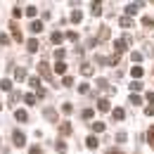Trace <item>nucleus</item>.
Returning <instances> with one entry per match:
<instances>
[{"mask_svg": "<svg viewBox=\"0 0 154 154\" xmlns=\"http://www.w3.org/2000/svg\"><path fill=\"white\" fill-rule=\"evenodd\" d=\"M64 55H66L64 50H59V48H57V50H55V57H57V62H59V59H64Z\"/></svg>", "mask_w": 154, "mask_h": 154, "instance_id": "e433bc0d", "label": "nucleus"}, {"mask_svg": "<svg viewBox=\"0 0 154 154\" xmlns=\"http://www.w3.org/2000/svg\"><path fill=\"white\" fill-rule=\"evenodd\" d=\"M131 59H133V62H142V55H140V52H131Z\"/></svg>", "mask_w": 154, "mask_h": 154, "instance_id": "4c0bfd02", "label": "nucleus"}, {"mask_svg": "<svg viewBox=\"0 0 154 154\" xmlns=\"http://www.w3.org/2000/svg\"><path fill=\"white\" fill-rule=\"evenodd\" d=\"M12 17L19 19V17H21V7H14V10H12Z\"/></svg>", "mask_w": 154, "mask_h": 154, "instance_id": "58836bf2", "label": "nucleus"}, {"mask_svg": "<svg viewBox=\"0 0 154 154\" xmlns=\"http://www.w3.org/2000/svg\"><path fill=\"white\" fill-rule=\"evenodd\" d=\"M131 104H135V107H137V104H142V97H137V95H131Z\"/></svg>", "mask_w": 154, "mask_h": 154, "instance_id": "72a5a7b5", "label": "nucleus"}, {"mask_svg": "<svg viewBox=\"0 0 154 154\" xmlns=\"http://www.w3.org/2000/svg\"><path fill=\"white\" fill-rule=\"evenodd\" d=\"M55 147H57V152H66V145H64L62 140H57V142H55Z\"/></svg>", "mask_w": 154, "mask_h": 154, "instance_id": "2f4dec72", "label": "nucleus"}, {"mask_svg": "<svg viewBox=\"0 0 154 154\" xmlns=\"http://www.w3.org/2000/svg\"><path fill=\"white\" fill-rule=\"evenodd\" d=\"M123 116H126V112H123V109H119V107H116V109H112V119H114V121H121Z\"/></svg>", "mask_w": 154, "mask_h": 154, "instance_id": "9d476101", "label": "nucleus"}, {"mask_svg": "<svg viewBox=\"0 0 154 154\" xmlns=\"http://www.w3.org/2000/svg\"><path fill=\"white\" fill-rule=\"evenodd\" d=\"M145 114H147V116H152V114H154V104H149V107L145 109Z\"/></svg>", "mask_w": 154, "mask_h": 154, "instance_id": "c03bdc74", "label": "nucleus"}, {"mask_svg": "<svg viewBox=\"0 0 154 154\" xmlns=\"http://www.w3.org/2000/svg\"><path fill=\"white\" fill-rule=\"evenodd\" d=\"M93 131H95V133H104V123L95 121V123H93Z\"/></svg>", "mask_w": 154, "mask_h": 154, "instance_id": "c756f323", "label": "nucleus"}, {"mask_svg": "<svg viewBox=\"0 0 154 154\" xmlns=\"http://www.w3.org/2000/svg\"><path fill=\"white\" fill-rule=\"evenodd\" d=\"M50 40H52V43H55V45H59V43H62V40H64V36H62V33H59V31H55V33H52V36H50Z\"/></svg>", "mask_w": 154, "mask_h": 154, "instance_id": "dca6fc26", "label": "nucleus"}, {"mask_svg": "<svg viewBox=\"0 0 154 154\" xmlns=\"http://www.w3.org/2000/svg\"><path fill=\"white\" fill-rule=\"evenodd\" d=\"M62 112H64V114H71V112H74V107H71V104H64V107H62Z\"/></svg>", "mask_w": 154, "mask_h": 154, "instance_id": "ea45409f", "label": "nucleus"}, {"mask_svg": "<svg viewBox=\"0 0 154 154\" xmlns=\"http://www.w3.org/2000/svg\"><path fill=\"white\" fill-rule=\"evenodd\" d=\"M10 43V36L7 33H0V45H7Z\"/></svg>", "mask_w": 154, "mask_h": 154, "instance_id": "c9c22d12", "label": "nucleus"}, {"mask_svg": "<svg viewBox=\"0 0 154 154\" xmlns=\"http://www.w3.org/2000/svg\"><path fill=\"white\" fill-rule=\"evenodd\" d=\"M29 29H31V33H40V31H43V21L33 19V21H31V26H29Z\"/></svg>", "mask_w": 154, "mask_h": 154, "instance_id": "20e7f679", "label": "nucleus"}, {"mask_svg": "<svg viewBox=\"0 0 154 154\" xmlns=\"http://www.w3.org/2000/svg\"><path fill=\"white\" fill-rule=\"evenodd\" d=\"M38 74L43 78H48V81H52V71H50V66H48L45 62H40V64H38Z\"/></svg>", "mask_w": 154, "mask_h": 154, "instance_id": "f257e3e1", "label": "nucleus"}, {"mask_svg": "<svg viewBox=\"0 0 154 154\" xmlns=\"http://www.w3.org/2000/svg\"><path fill=\"white\" fill-rule=\"evenodd\" d=\"M90 12H93L95 17H100V14H102V2H93V10H90Z\"/></svg>", "mask_w": 154, "mask_h": 154, "instance_id": "a211bd4d", "label": "nucleus"}, {"mask_svg": "<svg viewBox=\"0 0 154 154\" xmlns=\"http://www.w3.org/2000/svg\"><path fill=\"white\" fill-rule=\"evenodd\" d=\"M107 154H123V152H121V149H109Z\"/></svg>", "mask_w": 154, "mask_h": 154, "instance_id": "49530a36", "label": "nucleus"}, {"mask_svg": "<svg viewBox=\"0 0 154 154\" xmlns=\"http://www.w3.org/2000/svg\"><path fill=\"white\" fill-rule=\"evenodd\" d=\"M12 33H14V40H19V43H21V31H19L17 24H12Z\"/></svg>", "mask_w": 154, "mask_h": 154, "instance_id": "b1692460", "label": "nucleus"}, {"mask_svg": "<svg viewBox=\"0 0 154 154\" xmlns=\"http://www.w3.org/2000/svg\"><path fill=\"white\" fill-rule=\"evenodd\" d=\"M114 140H116V142H126V133H119Z\"/></svg>", "mask_w": 154, "mask_h": 154, "instance_id": "a19ab883", "label": "nucleus"}, {"mask_svg": "<svg viewBox=\"0 0 154 154\" xmlns=\"http://www.w3.org/2000/svg\"><path fill=\"white\" fill-rule=\"evenodd\" d=\"M26 14H29V17H36V14H38V7H36V5H29V7H26Z\"/></svg>", "mask_w": 154, "mask_h": 154, "instance_id": "a878e982", "label": "nucleus"}, {"mask_svg": "<svg viewBox=\"0 0 154 154\" xmlns=\"http://www.w3.org/2000/svg\"><path fill=\"white\" fill-rule=\"evenodd\" d=\"M109 38V26H102V31H100V38H97V43L100 40H107Z\"/></svg>", "mask_w": 154, "mask_h": 154, "instance_id": "f3484780", "label": "nucleus"}, {"mask_svg": "<svg viewBox=\"0 0 154 154\" xmlns=\"http://www.w3.org/2000/svg\"><path fill=\"white\" fill-rule=\"evenodd\" d=\"M97 109H100V112H109V109H112L109 100H97Z\"/></svg>", "mask_w": 154, "mask_h": 154, "instance_id": "423d86ee", "label": "nucleus"}, {"mask_svg": "<svg viewBox=\"0 0 154 154\" xmlns=\"http://www.w3.org/2000/svg\"><path fill=\"white\" fill-rule=\"evenodd\" d=\"M24 102H26V104H36V95H33V93H26V95H24Z\"/></svg>", "mask_w": 154, "mask_h": 154, "instance_id": "4be33fe9", "label": "nucleus"}, {"mask_svg": "<svg viewBox=\"0 0 154 154\" xmlns=\"http://www.w3.org/2000/svg\"><path fill=\"white\" fill-rule=\"evenodd\" d=\"M14 76H17V81H24V78H26V69H24V66L14 69Z\"/></svg>", "mask_w": 154, "mask_h": 154, "instance_id": "4468645a", "label": "nucleus"}, {"mask_svg": "<svg viewBox=\"0 0 154 154\" xmlns=\"http://www.w3.org/2000/svg\"><path fill=\"white\" fill-rule=\"evenodd\" d=\"M81 19H83V14H81V10H74V12H71V21H74V24H78Z\"/></svg>", "mask_w": 154, "mask_h": 154, "instance_id": "6ab92c4d", "label": "nucleus"}, {"mask_svg": "<svg viewBox=\"0 0 154 154\" xmlns=\"http://www.w3.org/2000/svg\"><path fill=\"white\" fill-rule=\"evenodd\" d=\"M131 74H133V78H140L145 71H142V66H133V69H131Z\"/></svg>", "mask_w": 154, "mask_h": 154, "instance_id": "393cba45", "label": "nucleus"}, {"mask_svg": "<svg viewBox=\"0 0 154 154\" xmlns=\"http://www.w3.org/2000/svg\"><path fill=\"white\" fill-rule=\"evenodd\" d=\"M14 119H17V121H21V123H26V121H29V114H26L24 109H17V112H14Z\"/></svg>", "mask_w": 154, "mask_h": 154, "instance_id": "0eeeda50", "label": "nucleus"}, {"mask_svg": "<svg viewBox=\"0 0 154 154\" xmlns=\"http://www.w3.org/2000/svg\"><path fill=\"white\" fill-rule=\"evenodd\" d=\"M147 140H149V147L154 149V126L149 128V131H147Z\"/></svg>", "mask_w": 154, "mask_h": 154, "instance_id": "c85d7f7f", "label": "nucleus"}, {"mask_svg": "<svg viewBox=\"0 0 154 154\" xmlns=\"http://www.w3.org/2000/svg\"><path fill=\"white\" fill-rule=\"evenodd\" d=\"M142 26H145V29H154V19L152 17H145V19H142Z\"/></svg>", "mask_w": 154, "mask_h": 154, "instance_id": "bb28decb", "label": "nucleus"}, {"mask_svg": "<svg viewBox=\"0 0 154 154\" xmlns=\"http://www.w3.org/2000/svg\"><path fill=\"white\" fill-rule=\"evenodd\" d=\"M29 154H43V149H40V145H33V147L29 149Z\"/></svg>", "mask_w": 154, "mask_h": 154, "instance_id": "f704fd0d", "label": "nucleus"}, {"mask_svg": "<svg viewBox=\"0 0 154 154\" xmlns=\"http://www.w3.org/2000/svg\"><path fill=\"white\" fill-rule=\"evenodd\" d=\"M62 85H64V88H71V85H74V78H71V76H64V78H62Z\"/></svg>", "mask_w": 154, "mask_h": 154, "instance_id": "cd10ccee", "label": "nucleus"}, {"mask_svg": "<svg viewBox=\"0 0 154 154\" xmlns=\"http://www.w3.org/2000/svg\"><path fill=\"white\" fill-rule=\"evenodd\" d=\"M78 93H88V83H81L78 85Z\"/></svg>", "mask_w": 154, "mask_h": 154, "instance_id": "79ce46f5", "label": "nucleus"}, {"mask_svg": "<svg viewBox=\"0 0 154 154\" xmlns=\"http://www.w3.org/2000/svg\"><path fill=\"white\" fill-rule=\"evenodd\" d=\"M12 137H14V145H17V147H24V145H26V135L21 133V131H14Z\"/></svg>", "mask_w": 154, "mask_h": 154, "instance_id": "f03ea898", "label": "nucleus"}, {"mask_svg": "<svg viewBox=\"0 0 154 154\" xmlns=\"http://www.w3.org/2000/svg\"><path fill=\"white\" fill-rule=\"evenodd\" d=\"M26 48H29V52H36V50H38V40H36V38H31L29 43H26Z\"/></svg>", "mask_w": 154, "mask_h": 154, "instance_id": "2eb2a0df", "label": "nucleus"}, {"mask_svg": "<svg viewBox=\"0 0 154 154\" xmlns=\"http://www.w3.org/2000/svg\"><path fill=\"white\" fill-rule=\"evenodd\" d=\"M83 119H93V109H85V112H83Z\"/></svg>", "mask_w": 154, "mask_h": 154, "instance_id": "37998d69", "label": "nucleus"}, {"mask_svg": "<svg viewBox=\"0 0 154 154\" xmlns=\"http://www.w3.org/2000/svg\"><path fill=\"white\" fill-rule=\"evenodd\" d=\"M43 114H45V119H48V121H57V114H55V109H50V107H48Z\"/></svg>", "mask_w": 154, "mask_h": 154, "instance_id": "f8f14e48", "label": "nucleus"}, {"mask_svg": "<svg viewBox=\"0 0 154 154\" xmlns=\"http://www.w3.org/2000/svg\"><path fill=\"white\" fill-rule=\"evenodd\" d=\"M29 83H31V88H36V93H40V90H43V88H40V78H31Z\"/></svg>", "mask_w": 154, "mask_h": 154, "instance_id": "5701e85b", "label": "nucleus"}, {"mask_svg": "<svg viewBox=\"0 0 154 154\" xmlns=\"http://www.w3.org/2000/svg\"><path fill=\"white\" fill-rule=\"evenodd\" d=\"M55 71H57V74H66V64H64V62H57V64H55Z\"/></svg>", "mask_w": 154, "mask_h": 154, "instance_id": "412c9836", "label": "nucleus"}, {"mask_svg": "<svg viewBox=\"0 0 154 154\" xmlns=\"http://www.w3.org/2000/svg\"><path fill=\"white\" fill-rule=\"evenodd\" d=\"M140 7H142V2H128V5H126V17L135 14V12L140 10Z\"/></svg>", "mask_w": 154, "mask_h": 154, "instance_id": "7ed1b4c3", "label": "nucleus"}, {"mask_svg": "<svg viewBox=\"0 0 154 154\" xmlns=\"http://www.w3.org/2000/svg\"><path fill=\"white\" fill-rule=\"evenodd\" d=\"M59 133L69 135V133H71V123H69V121H62V123H59Z\"/></svg>", "mask_w": 154, "mask_h": 154, "instance_id": "6e6552de", "label": "nucleus"}, {"mask_svg": "<svg viewBox=\"0 0 154 154\" xmlns=\"http://www.w3.org/2000/svg\"><path fill=\"white\" fill-rule=\"evenodd\" d=\"M19 97H21L19 90H12V93H10V104H17V102H19Z\"/></svg>", "mask_w": 154, "mask_h": 154, "instance_id": "ddd939ff", "label": "nucleus"}, {"mask_svg": "<svg viewBox=\"0 0 154 154\" xmlns=\"http://www.w3.org/2000/svg\"><path fill=\"white\" fill-rule=\"evenodd\" d=\"M131 90H133V95H135V90H142V83H140V81H133V83H131Z\"/></svg>", "mask_w": 154, "mask_h": 154, "instance_id": "7c9ffc66", "label": "nucleus"}, {"mask_svg": "<svg viewBox=\"0 0 154 154\" xmlns=\"http://www.w3.org/2000/svg\"><path fill=\"white\" fill-rule=\"evenodd\" d=\"M85 145H88V149H97V145H100V140H97L95 135H90V137H88V142H85Z\"/></svg>", "mask_w": 154, "mask_h": 154, "instance_id": "9b49d317", "label": "nucleus"}, {"mask_svg": "<svg viewBox=\"0 0 154 154\" xmlns=\"http://www.w3.org/2000/svg\"><path fill=\"white\" fill-rule=\"evenodd\" d=\"M119 24H121L123 29H128V26H133V21H131V17H121V19H119Z\"/></svg>", "mask_w": 154, "mask_h": 154, "instance_id": "aec40b11", "label": "nucleus"}, {"mask_svg": "<svg viewBox=\"0 0 154 154\" xmlns=\"http://www.w3.org/2000/svg\"><path fill=\"white\" fill-rule=\"evenodd\" d=\"M93 71H95L93 64H81V74H83V76H93Z\"/></svg>", "mask_w": 154, "mask_h": 154, "instance_id": "39448f33", "label": "nucleus"}, {"mask_svg": "<svg viewBox=\"0 0 154 154\" xmlns=\"http://www.w3.org/2000/svg\"><path fill=\"white\" fill-rule=\"evenodd\" d=\"M66 38L71 40V43H76V40H78V33H76V31H69V33H66Z\"/></svg>", "mask_w": 154, "mask_h": 154, "instance_id": "473e14b6", "label": "nucleus"}, {"mask_svg": "<svg viewBox=\"0 0 154 154\" xmlns=\"http://www.w3.org/2000/svg\"><path fill=\"white\" fill-rule=\"evenodd\" d=\"M0 90H7V93H12V81H10V78H2V81H0Z\"/></svg>", "mask_w": 154, "mask_h": 154, "instance_id": "1a4fd4ad", "label": "nucleus"}, {"mask_svg": "<svg viewBox=\"0 0 154 154\" xmlns=\"http://www.w3.org/2000/svg\"><path fill=\"white\" fill-rule=\"evenodd\" d=\"M147 102H152V104H154V93H147Z\"/></svg>", "mask_w": 154, "mask_h": 154, "instance_id": "a18cd8bd", "label": "nucleus"}]
</instances>
